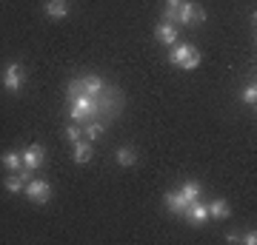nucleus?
Segmentation results:
<instances>
[{
  "instance_id": "f257e3e1",
  "label": "nucleus",
  "mask_w": 257,
  "mask_h": 245,
  "mask_svg": "<svg viewBox=\"0 0 257 245\" xmlns=\"http://www.w3.org/2000/svg\"><path fill=\"white\" fill-rule=\"evenodd\" d=\"M69 114L74 123H86V120L97 117V100L89 94H69Z\"/></svg>"
},
{
  "instance_id": "f03ea898",
  "label": "nucleus",
  "mask_w": 257,
  "mask_h": 245,
  "mask_svg": "<svg viewBox=\"0 0 257 245\" xmlns=\"http://www.w3.org/2000/svg\"><path fill=\"white\" fill-rule=\"evenodd\" d=\"M169 60L175 66H180V69H186V72H194L197 66H200V52L194 49L192 43H175L172 46V52H169Z\"/></svg>"
},
{
  "instance_id": "7ed1b4c3",
  "label": "nucleus",
  "mask_w": 257,
  "mask_h": 245,
  "mask_svg": "<svg viewBox=\"0 0 257 245\" xmlns=\"http://www.w3.org/2000/svg\"><path fill=\"white\" fill-rule=\"evenodd\" d=\"M197 26V23H206V9L192 3V0H183L175 9V26Z\"/></svg>"
},
{
  "instance_id": "20e7f679",
  "label": "nucleus",
  "mask_w": 257,
  "mask_h": 245,
  "mask_svg": "<svg viewBox=\"0 0 257 245\" xmlns=\"http://www.w3.org/2000/svg\"><path fill=\"white\" fill-rule=\"evenodd\" d=\"M103 89H106V83H103L97 74L77 77V80H72L69 86H66V91H69V94H89V97H97Z\"/></svg>"
},
{
  "instance_id": "39448f33",
  "label": "nucleus",
  "mask_w": 257,
  "mask_h": 245,
  "mask_svg": "<svg viewBox=\"0 0 257 245\" xmlns=\"http://www.w3.org/2000/svg\"><path fill=\"white\" fill-rule=\"evenodd\" d=\"M23 83H26V69H23L18 60L6 63V69H3V86H6V91H9V94H18V91L23 89Z\"/></svg>"
},
{
  "instance_id": "423d86ee",
  "label": "nucleus",
  "mask_w": 257,
  "mask_h": 245,
  "mask_svg": "<svg viewBox=\"0 0 257 245\" xmlns=\"http://www.w3.org/2000/svg\"><path fill=\"white\" fill-rule=\"evenodd\" d=\"M23 191H26L29 200L37 202V205H46V202L52 200V185H49L46 180H29Z\"/></svg>"
},
{
  "instance_id": "0eeeda50",
  "label": "nucleus",
  "mask_w": 257,
  "mask_h": 245,
  "mask_svg": "<svg viewBox=\"0 0 257 245\" xmlns=\"http://www.w3.org/2000/svg\"><path fill=\"white\" fill-rule=\"evenodd\" d=\"M43 163H46V148H43V145H37V143H32L26 151H23V168L37 171Z\"/></svg>"
},
{
  "instance_id": "6e6552de",
  "label": "nucleus",
  "mask_w": 257,
  "mask_h": 245,
  "mask_svg": "<svg viewBox=\"0 0 257 245\" xmlns=\"http://www.w3.org/2000/svg\"><path fill=\"white\" fill-rule=\"evenodd\" d=\"M32 180V171L29 168H20V171H12L6 180H3V188L9 191V194H20V191L26 188V182Z\"/></svg>"
},
{
  "instance_id": "1a4fd4ad",
  "label": "nucleus",
  "mask_w": 257,
  "mask_h": 245,
  "mask_svg": "<svg viewBox=\"0 0 257 245\" xmlns=\"http://www.w3.org/2000/svg\"><path fill=\"white\" fill-rule=\"evenodd\" d=\"M183 217L189 219V222H194V225H203V222L209 219V208H206V202H200V200H192L189 205H186Z\"/></svg>"
},
{
  "instance_id": "9d476101",
  "label": "nucleus",
  "mask_w": 257,
  "mask_h": 245,
  "mask_svg": "<svg viewBox=\"0 0 257 245\" xmlns=\"http://www.w3.org/2000/svg\"><path fill=\"white\" fill-rule=\"evenodd\" d=\"M43 12H46V18H52V20H63V18H69L72 3H69V0H46Z\"/></svg>"
},
{
  "instance_id": "9b49d317",
  "label": "nucleus",
  "mask_w": 257,
  "mask_h": 245,
  "mask_svg": "<svg viewBox=\"0 0 257 245\" xmlns=\"http://www.w3.org/2000/svg\"><path fill=\"white\" fill-rule=\"evenodd\" d=\"M155 37L160 40V43H166V46H175L177 43V26H175V23H166V20H160V23H157V29H155Z\"/></svg>"
},
{
  "instance_id": "f8f14e48",
  "label": "nucleus",
  "mask_w": 257,
  "mask_h": 245,
  "mask_svg": "<svg viewBox=\"0 0 257 245\" xmlns=\"http://www.w3.org/2000/svg\"><path fill=\"white\" fill-rule=\"evenodd\" d=\"M186 205H189V202L183 200V194H180V191H169V194H166V208H169V214L183 217Z\"/></svg>"
},
{
  "instance_id": "ddd939ff",
  "label": "nucleus",
  "mask_w": 257,
  "mask_h": 245,
  "mask_svg": "<svg viewBox=\"0 0 257 245\" xmlns=\"http://www.w3.org/2000/svg\"><path fill=\"white\" fill-rule=\"evenodd\" d=\"M92 154H94V148H92V143H89V140H77V143H74V163L77 165H86L89 163V160H92Z\"/></svg>"
},
{
  "instance_id": "4468645a",
  "label": "nucleus",
  "mask_w": 257,
  "mask_h": 245,
  "mask_svg": "<svg viewBox=\"0 0 257 245\" xmlns=\"http://www.w3.org/2000/svg\"><path fill=\"white\" fill-rule=\"evenodd\" d=\"M114 160H117V165H123V168H132V165H138V163H140L138 151H135L132 145H123V148H117Z\"/></svg>"
},
{
  "instance_id": "2eb2a0df",
  "label": "nucleus",
  "mask_w": 257,
  "mask_h": 245,
  "mask_svg": "<svg viewBox=\"0 0 257 245\" xmlns=\"http://www.w3.org/2000/svg\"><path fill=\"white\" fill-rule=\"evenodd\" d=\"M103 126H106V123H103V120H97V117L86 120V123H83V137H86L89 143H94V140L103 134Z\"/></svg>"
},
{
  "instance_id": "dca6fc26",
  "label": "nucleus",
  "mask_w": 257,
  "mask_h": 245,
  "mask_svg": "<svg viewBox=\"0 0 257 245\" xmlns=\"http://www.w3.org/2000/svg\"><path fill=\"white\" fill-rule=\"evenodd\" d=\"M206 208H209V217H214V219H226V217L231 214L229 202L223 200V197H217V200H211L209 205H206Z\"/></svg>"
},
{
  "instance_id": "f3484780",
  "label": "nucleus",
  "mask_w": 257,
  "mask_h": 245,
  "mask_svg": "<svg viewBox=\"0 0 257 245\" xmlns=\"http://www.w3.org/2000/svg\"><path fill=\"white\" fill-rule=\"evenodd\" d=\"M0 165L9 168V171H20L23 168V151H6L0 157Z\"/></svg>"
},
{
  "instance_id": "a211bd4d",
  "label": "nucleus",
  "mask_w": 257,
  "mask_h": 245,
  "mask_svg": "<svg viewBox=\"0 0 257 245\" xmlns=\"http://www.w3.org/2000/svg\"><path fill=\"white\" fill-rule=\"evenodd\" d=\"M180 194H183V200L186 202H192V200H200V194H203V185L197 180H186L183 185H180Z\"/></svg>"
},
{
  "instance_id": "6ab92c4d",
  "label": "nucleus",
  "mask_w": 257,
  "mask_h": 245,
  "mask_svg": "<svg viewBox=\"0 0 257 245\" xmlns=\"http://www.w3.org/2000/svg\"><path fill=\"white\" fill-rule=\"evenodd\" d=\"M240 100L246 103V106H254V103H257V86H254V83H246V86H243Z\"/></svg>"
},
{
  "instance_id": "aec40b11",
  "label": "nucleus",
  "mask_w": 257,
  "mask_h": 245,
  "mask_svg": "<svg viewBox=\"0 0 257 245\" xmlns=\"http://www.w3.org/2000/svg\"><path fill=\"white\" fill-rule=\"evenodd\" d=\"M66 137H69V143H77L83 137V128L77 126V123H69V126H66Z\"/></svg>"
},
{
  "instance_id": "412c9836",
  "label": "nucleus",
  "mask_w": 257,
  "mask_h": 245,
  "mask_svg": "<svg viewBox=\"0 0 257 245\" xmlns=\"http://www.w3.org/2000/svg\"><path fill=\"white\" fill-rule=\"evenodd\" d=\"M240 239H243L246 245H254V242H257V234H254V231H248V234H243Z\"/></svg>"
},
{
  "instance_id": "4be33fe9",
  "label": "nucleus",
  "mask_w": 257,
  "mask_h": 245,
  "mask_svg": "<svg viewBox=\"0 0 257 245\" xmlns=\"http://www.w3.org/2000/svg\"><path fill=\"white\" fill-rule=\"evenodd\" d=\"M180 3H183V0H166V9H177Z\"/></svg>"
}]
</instances>
